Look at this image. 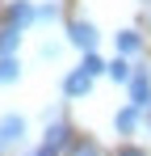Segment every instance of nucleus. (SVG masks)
I'll use <instances>...</instances> for the list:
<instances>
[{
	"mask_svg": "<svg viewBox=\"0 0 151 156\" xmlns=\"http://www.w3.org/2000/svg\"><path fill=\"white\" fill-rule=\"evenodd\" d=\"M34 13H38V4H29V0H8V9H4V26L29 30V26H34Z\"/></svg>",
	"mask_w": 151,
	"mask_h": 156,
	"instance_id": "nucleus-4",
	"label": "nucleus"
},
{
	"mask_svg": "<svg viewBox=\"0 0 151 156\" xmlns=\"http://www.w3.org/2000/svg\"><path fill=\"white\" fill-rule=\"evenodd\" d=\"M21 139H25V118L21 114H0V152L17 148Z\"/></svg>",
	"mask_w": 151,
	"mask_h": 156,
	"instance_id": "nucleus-5",
	"label": "nucleus"
},
{
	"mask_svg": "<svg viewBox=\"0 0 151 156\" xmlns=\"http://www.w3.org/2000/svg\"><path fill=\"white\" fill-rule=\"evenodd\" d=\"M67 42H72V47H80V51L88 55V51H97L101 30L92 26V21H84V17H76V21H67Z\"/></svg>",
	"mask_w": 151,
	"mask_h": 156,
	"instance_id": "nucleus-1",
	"label": "nucleus"
},
{
	"mask_svg": "<svg viewBox=\"0 0 151 156\" xmlns=\"http://www.w3.org/2000/svg\"><path fill=\"white\" fill-rule=\"evenodd\" d=\"M80 68H84V72H88V76H92V80H97L101 72H105V59H101L97 51H88V55H84V59H80Z\"/></svg>",
	"mask_w": 151,
	"mask_h": 156,
	"instance_id": "nucleus-13",
	"label": "nucleus"
},
{
	"mask_svg": "<svg viewBox=\"0 0 151 156\" xmlns=\"http://www.w3.org/2000/svg\"><path fill=\"white\" fill-rule=\"evenodd\" d=\"M143 114H147V118H151V105H147V110H143Z\"/></svg>",
	"mask_w": 151,
	"mask_h": 156,
	"instance_id": "nucleus-17",
	"label": "nucleus"
},
{
	"mask_svg": "<svg viewBox=\"0 0 151 156\" xmlns=\"http://www.w3.org/2000/svg\"><path fill=\"white\" fill-rule=\"evenodd\" d=\"M118 156H147V152H143V148H134V144H126V148H122Z\"/></svg>",
	"mask_w": 151,
	"mask_h": 156,
	"instance_id": "nucleus-15",
	"label": "nucleus"
},
{
	"mask_svg": "<svg viewBox=\"0 0 151 156\" xmlns=\"http://www.w3.org/2000/svg\"><path fill=\"white\" fill-rule=\"evenodd\" d=\"M143 4H151V0H143Z\"/></svg>",
	"mask_w": 151,
	"mask_h": 156,
	"instance_id": "nucleus-18",
	"label": "nucleus"
},
{
	"mask_svg": "<svg viewBox=\"0 0 151 156\" xmlns=\"http://www.w3.org/2000/svg\"><path fill=\"white\" fill-rule=\"evenodd\" d=\"M113 42H118V55H122V59H139V55H143V34H139V30H118V34H113Z\"/></svg>",
	"mask_w": 151,
	"mask_h": 156,
	"instance_id": "nucleus-7",
	"label": "nucleus"
},
{
	"mask_svg": "<svg viewBox=\"0 0 151 156\" xmlns=\"http://www.w3.org/2000/svg\"><path fill=\"white\" fill-rule=\"evenodd\" d=\"M105 72H109V80H118V84H126V80L134 76L130 59H122V55H118V59H109V63H105Z\"/></svg>",
	"mask_w": 151,
	"mask_h": 156,
	"instance_id": "nucleus-10",
	"label": "nucleus"
},
{
	"mask_svg": "<svg viewBox=\"0 0 151 156\" xmlns=\"http://www.w3.org/2000/svg\"><path fill=\"white\" fill-rule=\"evenodd\" d=\"M55 17H59V4H38V13H34V26H50V21H55Z\"/></svg>",
	"mask_w": 151,
	"mask_h": 156,
	"instance_id": "nucleus-14",
	"label": "nucleus"
},
{
	"mask_svg": "<svg viewBox=\"0 0 151 156\" xmlns=\"http://www.w3.org/2000/svg\"><path fill=\"white\" fill-rule=\"evenodd\" d=\"M25 156H55V152H46V148H42V144H38V148H34V152H25Z\"/></svg>",
	"mask_w": 151,
	"mask_h": 156,
	"instance_id": "nucleus-16",
	"label": "nucleus"
},
{
	"mask_svg": "<svg viewBox=\"0 0 151 156\" xmlns=\"http://www.w3.org/2000/svg\"><path fill=\"white\" fill-rule=\"evenodd\" d=\"M21 80V63H17V55H4L0 59V84H17Z\"/></svg>",
	"mask_w": 151,
	"mask_h": 156,
	"instance_id": "nucleus-11",
	"label": "nucleus"
},
{
	"mask_svg": "<svg viewBox=\"0 0 151 156\" xmlns=\"http://www.w3.org/2000/svg\"><path fill=\"white\" fill-rule=\"evenodd\" d=\"M63 156H101V148L92 144V139H72V148H67Z\"/></svg>",
	"mask_w": 151,
	"mask_h": 156,
	"instance_id": "nucleus-12",
	"label": "nucleus"
},
{
	"mask_svg": "<svg viewBox=\"0 0 151 156\" xmlns=\"http://www.w3.org/2000/svg\"><path fill=\"white\" fill-rule=\"evenodd\" d=\"M42 148L55 156H63L67 148H72V127L63 122V118H55V122H46V131H42Z\"/></svg>",
	"mask_w": 151,
	"mask_h": 156,
	"instance_id": "nucleus-3",
	"label": "nucleus"
},
{
	"mask_svg": "<svg viewBox=\"0 0 151 156\" xmlns=\"http://www.w3.org/2000/svg\"><path fill=\"white\" fill-rule=\"evenodd\" d=\"M17 47H21V30L0 26V59H4V55H17Z\"/></svg>",
	"mask_w": 151,
	"mask_h": 156,
	"instance_id": "nucleus-9",
	"label": "nucleus"
},
{
	"mask_svg": "<svg viewBox=\"0 0 151 156\" xmlns=\"http://www.w3.org/2000/svg\"><path fill=\"white\" fill-rule=\"evenodd\" d=\"M139 118H143V110H134V105H126V110H118V118H113V127H118V135H134V131H139Z\"/></svg>",
	"mask_w": 151,
	"mask_h": 156,
	"instance_id": "nucleus-8",
	"label": "nucleus"
},
{
	"mask_svg": "<svg viewBox=\"0 0 151 156\" xmlns=\"http://www.w3.org/2000/svg\"><path fill=\"white\" fill-rule=\"evenodd\" d=\"M59 93H63V97H88V93H92V76H88L84 68H72V72L63 76V84H59Z\"/></svg>",
	"mask_w": 151,
	"mask_h": 156,
	"instance_id": "nucleus-6",
	"label": "nucleus"
},
{
	"mask_svg": "<svg viewBox=\"0 0 151 156\" xmlns=\"http://www.w3.org/2000/svg\"><path fill=\"white\" fill-rule=\"evenodd\" d=\"M126 89H130V105H134V110H147V105H151V68L139 63L134 76L126 80Z\"/></svg>",
	"mask_w": 151,
	"mask_h": 156,
	"instance_id": "nucleus-2",
	"label": "nucleus"
}]
</instances>
